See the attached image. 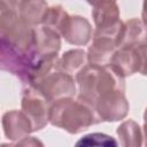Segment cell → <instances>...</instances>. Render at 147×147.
<instances>
[{
    "mask_svg": "<svg viewBox=\"0 0 147 147\" xmlns=\"http://www.w3.org/2000/svg\"><path fill=\"white\" fill-rule=\"evenodd\" d=\"M77 96L94 107L95 100L110 91H125L124 77L110 64L87 63L76 74Z\"/></svg>",
    "mask_w": 147,
    "mask_h": 147,
    "instance_id": "obj_1",
    "label": "cell"
},
{
    "mask_svg": "<svg viewBox=\"0 0 147 147\" xmlns=\"http://www.w3.org/2000/svg\"><path fill=\"white\" fill-rule=\"evenodd\" d=\"M49 123L70 134H78L101 121L92 105L78 96L77 99L70 96L52 103Z\"/></svg>",
    "mask_w": 147,
    "mask_h": 147,
    "instance_id": "obj_2",
    "label": "cell"
},
{
    "mask_svg": "<svg viewBox=\"0 0 147 147\" xmlns=\"http://www.w3.org/2000/svg\"><path fill=\"white\" fill-rule=\"evenodd\" d=\"M39 55L34 49L17 47L5 39H0V68L17 77L22 84L29 85L30 76Z\"/></svg>",
    "mask_w": 147,
    "mask_h": 147,
    "instance_id": "obj_3",
    "label": "cell"
},
{
    "mask_svg": "<svg viewBox=\"0 0 147 147\" xmlns=\"http://www.w3.org/2000/svg\"><path fill=\"white\" fill-rule=\"evenodd\" d=\"M52 102H49L36 87L26 86L22 92L21 109L32 124L33 132L44 129L49 123Z\"/></svg>",
    "mask_w": 147,
    "mask_h": 147,
    "instance_id": "obj_4",
    "label": "cell"
},
{
    "mask_svg": "<svg viewBox=\"0 0 147 147\" xmlns=\"http://www.w3.org/2000/svg\"><path fill=\"white\" fill-rule=\"evenodd\" d=\"M33 87H36L52 103L63 98L75 96L77 93L76 78H74L72 75L57 69L44 77L39 83L33 85Z\"/></svg>",
    "mask_w": 147,
    "mask_h": 147,
    "instance_id": "obj_5",
    "label": "cell"
},
{
    "mask_svg": "<svg viewBox=\"0 0 147 147\" xmlns=\"http://www.w3.org/2000/svg\"><path fill=\"white\" fill-rule=\"evenodd\" d=\"M92 17L95 25L93 36H103L117 39L124 22L121 21L119 8L115 1H107L94 6L92 9Z\"/></svg>",
    "mask_w": 147,
    "mask_h": 147,
    "instance_id": "obj_6",
    "label": "cell"
},
{
    "mask_svg": "<svg viewBox=\"0 0 147 147\" xmlns=\"http://www.w3.org/2000/svg\"><path fill=\"white\" fill-rule=\"evenodd\" d=\"M94 109L101 122L124 119L130 110L125 91H110L100 95L94 102Z\"/></svg>",
    "mask_w": 147,
    "mask_h": 147,
    "instance_id": "obj_7",
    "label": "cell"
},
{
    "mask_svg": "<svg viewBox=\"0 0 147 147\" xmlns=\"http://www.w3.org/2000/svg\"><path fill=\"white\" fill-rule=\"evenodd\" d=\"M93 33L88 20L79 15H69L60 30L61 37L74 46H86L93 39Z\"/></svg>",
    "mask_w": 147,
    "mask_h": 147,
    "instance_id": "obj_8",
    "label": "cell"
},
{
    "mask_svg": "<svg viewBox=\"0 0 147 147\" xmlns=\"http://www.w3.org/2000/svg\"><path fill=\"white\" fill-rule=\"evenodd\" d=\"M2 129L7 139L18 142L26 138L32 130V124L22 110H9L2 116Z\"/></svg>",
    "mask_w": 147,
    "mask_h": 147,
    "instance_id": "obj_9",
    "label": "cell"
},
{
    "mask_svg": "<svg viewBox=\"0 0 147 147\" xmlns=\"http://www.w3.org/2000/svg\"><path fill=\"white\" fill-rule=\"evenodd\" d=\"M147 42V29L139 18H131L123 23L116 44L119 47H137Z\"/></svg>",
    "mask_w": 147,
    "mask_h": 147,
    "instance_id": "obj_10",
    "label": "cell"
},
{
    "mask_svg": "<svg viewBox=\"0 0 147 147\" xmlns=\"http://www.w3.org/2000/svg\"><path fill=\"white\" fill-rule=\"evenodd\" d=\"M116 49H117L116 39L111 37L93 36L92 44L87 49L88 63L99 64V65L108 64Z\"/></svg>",
    "mask_w": 147,
    "mask_h": 147,
    "instance_id": "obj_11",
    "label": "cell"
},
{
    "mask_svg": "<svg viewBox=\"0 0 147 147\" xmlns=\"http://www.w3.org/2000/svg\"><path fill=\"white\" fill-rule=\"evenodd\" d=\"M34 49L39 56L59 54L61 49V34L45 25L34 28Z\"/></svg>",
    "mask_w": 147,
    "mask_h": 147,
    "instance_id": "obj_12",
    "label": "cell"
},
{
    "mask_svg": "<svg viewBox=\"0 0 147 147\" xmlns=\"http://www.w3.org/2000/svg\"><path fill=\"white\" fill-rule=\"evenodd\" d=\"M124 78L139 72V56L136 47H119L109 62Z\"/></svg>",
    "mask_w": 147,
    "mask_h": 147,
    "instance_id": "obj_13",
    "label": "cell"
},
{
    "mask_svg": "<svg viewBox=\"0 0 147 147\" xmlns=\"http://www.w3.org/2000/svg\"><path fill=\"white\" fill-rule=\"evenodd\" d=\"M48 9L46 0H21L20 18L29 26L37 28L42 24L44 16Z\"/></svg>",
    "mask_w": 147,
    "mask_h": 147,
    "instance_id": "obj_14",
    "label": "cell"
},
{
    "mask_svg": "<svg viewBox=\"0 0 147 147\" xmlns=\"http://www.w3.org/2000/svg\"><path fill=\"white\" fill-rule=\"evenodd\" d=\"M88 63L87 52L82 48L69 49L59 59L56 69L70 75H76Z\"/></svg>",
    "mask_w": 147,
    "mask_h": 147,
    "instance_id": "obj_15",
    "label": "cell"
},
{
    "mask_svg": "<svg viewBox=\"0 0 147 147\" xmlns=\"http://www.w3.org/2000/svg\"><path fill=\"white\" fill-rule=\"evenodd\" d=\"M116 133L119 138V145L122 146H142V129L132 119L124 121L117 127Z\"/></svg>",
    "mask_w": 147,
    "mask_h": 147,
    "instance_id": "obj_16",
    "label": "cell"
},
{
    "mask_svg": "<svg viewBox=\"0 0 147 147\" xmlns=\"http://www.w3.org/2000/svg\"><path fill=\"white\" fill-rule=\"evenodd\" d=\"M68 16H69V14L60 5L48 7V9H47V11L44 16L41 25L51 28V29H53V30H55L60 33V30L62 29V26H63L65 20L68 18Z\"/></svg>",
    "mask_w": 147,
    "mask_h": 147,
    "instance_id": "obj_17",
    "label": "cell"
},
{
    "mask_svg": "<svg viewBox=\"0 0 147 147\" xmlns=\"http://www.w3.org/2000/svg\"><path fill=\"white\" fill-rule=\"evenodd\" d=\"M117 145L118 142L113 137L105 133H99V132L86 134L76 142V146H85V147H91V146L110 147V146H117Z\"/></svg>",
    "mask_w": 147,
    "mask_h": 147,
    "instance_id": "obj_18",
    "label": "cell"
},
{
    "mask_svg": "<svg viewBox=\"0 0 147 147\" xmlns=\"http://www.w3.org/2000/svg\"><path fill=\"white\" fill-rule=\"evenodd\" d=\"M136 51L139 56V74H141L142 76H147V42L137 46Z\"/></svg>",
    "mask_w": 147,
    "mask_h": 147,
    "instance_id": "obj_19",
    "label": "cell"
},
{
    "mask_svg": "<svg viewBox=\"0 0 147 147\" xmlns=\"http://www.w3.org/2000/svg\"><path fill=\"white\" fill-rule=\"evenodd\" d=\"M141 21L147 29V0H144L142 2V11H141Z\"/></svg>",
    "mask_w": 147,
    "mask_h": 147,
    "instance_id": "obj_20",
    "label": "cell"
},
{
    "mask_svg": "<svg viewBox=\"0 0 147 147\" xmlns=\"http://www.w3.org/2000/svg\"><path fill=\"white\" fill-rule=\"evenodd\" d=\"M107 1H117V0H86V2L88 3V5H91L92 7H94V6H98V5H100V3H102V2H107Z\"/></svg>",
    "mask_w": 147,
    "mask_h": 147,
    "instance_id": "obj_21",
    "label": "cell"
},
{
    "mask_svg": "<svg viewBox=\"0 0 147 147\" xmlns=\"http://www.w3.org/2000/svg\"><path fill=\"white\" fill-rule=\"evenodd\" d=\"M142 145L147 146V123H145L142 126Z\"/></svg>",
    "mask_w": 147,
    "mask_h": 147,
    "instance_id": "obj_22",
    "label": "cell"
},
{
    "mask_svg": "<svg viewBox=\"0 0 147 147\" xmlns=\"http://www.w3.org/2000/svg\"><path fill=\"white\" fill-rule=\"evenodd\" d=\"M144 121L145 123H147V108L145 109V113H144Z\"/></svg>",
    "mask_w": 147,
    "mask_h": 147,
    "instance_id": "obj_23",
    "label": "cell"
}]
</instances>
